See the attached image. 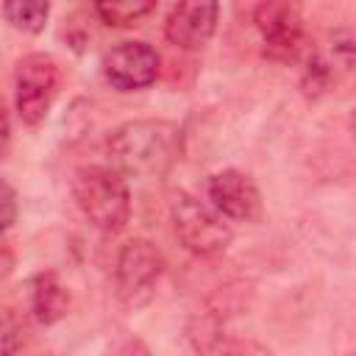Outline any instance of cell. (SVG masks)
<instances>
[{"label":"cell","mask_w":356,"mask_h":356,"mask_svg":"<svg viewBox=\"0 0 356 356\" xmlns=\"http://www.w3.org/2000/svg\"><path fill=\"white\" fill-rule=\"evenodd\" d=\"M106 153L122 178H161L181 153V131L167 120H131L108 136Z\"/></svg>","instance_id":"cell-1"},{"label":"cell","mask_w":356,"mask_h":356,"mask_svg":"<svg viewBox=\"0 0 356 356\" xmlns=\"http://www.w3.org/2000/svg\"><path fill=\"white\" fill-rule=\"evenodd\" d=\"M72 197L81 214L100 231L117 234L131 220V192L125 178L100 164H89L75 170L72 178Z\"/></svg>","instance_id":"cell-2"},{"label":"cell","mask_w":356,"mask_h":356,"mask_svg":"<svg viewBox=\"0 0 356 356\" xmlns=\"http://www.w3.org/2000/svg\"><path fill=\"white\" fill-rule=\"evenodd\" d=\"M64 83L61 64L50 53H28L17 61L14 86H17V114L25 125L44 122Z\"/></svg>","instance_id":"cell-3"},{"label":"cell","mask_w":356,"mask_h":356,"mask_svg":"<svg viewBox=\"0 0 356 356\" xmlns=\"http://www.w3.org/2000/svg\"><path fill=\"white\" fill-rule=\"evenodd\" d=\"M170 214L178 242L195 256H217L234 236L228 220H222L214 209H209L189 192H175Z\"/></svg>","instance_id":"cell-4"},{"label":"cell","mask_w":356,"mask_h":356,"mask_svg":"<svg viewBox=\"0 0 356 356\" xmlns=\"http://www.w3.org/2000/svg\"><path fill=\"white\" fill-rule=\"evenodd\" d=\"M164 275V256L150 239H128L114 264V284L117 298L125 306H142L150 300L159 278Z\"/></svg>","instance_id":"cell-5"},{"label":"cell","mask_w":356,"mask_h":356,"mask_svg":"<svg viewBox=\"0 0 356 356\" xmlns=\"http://www.w3.org/2000/svg\"><path fill=\"white\" fill-rule=\"evenodd\" d=\"M253 22L261 33L264 56L278 64L298 61V56L306 47V31H303V14L298 3L286 0H267L253 8Z\"/></svg>","instance_id":"cell-6"},{"label":"cell","mask_w":356,"mask_h":356,"mask_svg":"<svg viewBox=\"0 0 356 356\" xmlns=\"http://www.w3.org/2000/svg\"><path fill=\"white\" fill-rule=\"evenodd\" d=\"M159 53L147 42H120L103 56V75L117 92H136L159 78Z\"/></svg>","instance_id":"cell-7"},{"label":"cell","mask_w":356,"mask_h":356,"mask_svg":"<svg viewBox=\"0 0 356 356\" xmlns=\"http://www.w3.org/2000/svg\"><path fill=\"white\" fill-rule=\"evenodd\" d=\"M211 209L231 222H256L261 217V195L242 170H220L206 184Z\"/></svg>","instance_id":"cell-8"},{"label":"cell","mask_w":356,"mask_h":356,"mask_svg":"<svg viewBox=\"0 0 356 356\" xmlns=\"http://www.w3.org/2000/svg\"><path fill=\"white\" fill-rule=\"evenodd\" d=\"M220 6L217 3H178L167 11L164 36L181 50H200L217 31Z\"/></svg>","instance_id":"cell-9"},{"label":"cell","mask_w":356,"mask_h":356,"mask_svg":"<svg viewBox=\"0 0 356 356\" xmlns=\"http://www.w3.org/2000/svg\"><path fill=\"white\" fill-rule=\"evenodd\" d=\"M31 312H33L36 323H42V325H53L70 312V289L58 278V273L44 270V273L33 275V281H31Z\"/></svg>","instance_id":"cell-10"},{"label":"cell","mask_w":356,"mask_h":356,"mask_svg":"<svg viewBox=\"0 0 356 356\" xmlns=\"http://www.w3.org/2000/svg\"><path fill=\"white\" fill-rule=\"evenodd\" d=\"M156 11L153 0H103L95 3V14L111 28H131Z\"/></svg>","instance_id":"cell-11"},{"label":"cell","mask_w":356,"mask_h":356,"mask_svg":"<svg viewBox=\"0 0 356 356\" xmlns=\"http://www.w3.org/2000/svg\"><path fill=\"white\" fill-rule=\"evenodd\" d=\"M3 14L14 28H19L25 33H39L47 25L50 3H44V0H8V3H3Z\"/></svg>","instance_id":"cell-12"},{"label":"cell","mask_w":356,"mask_h":356,"mask_svg":"<svg viewBox=\"0 0 356 356\" xmlns=\"http://www.w3.org/2000/svg\"><path fill=\"white\" fill-rule=\"evenodd\" d=\"M22 342V323L14 314V309L0 306V356H8Z\"/></svg>","instance_id":"cell-13"},{"label":"cell","mask_w":356,"mask_h":356,"mask_svg":"<svg viewBox=\"0 0 356 356\" xmlns=\"http://www.w3.org/2000/svg\"><path fill=\"white\" fill-rule=\"evenodd\" d=\"M217 356H275L270 348L253 342V339H225L222 348L217 350Z\"/></svg>","instance_id":"cell-14"},{"label":"cell","mask_w":356,"mask_h":356,"mask_svg":"<svg viewBox=\"0 0 356 356\" xmlns=\"http://www.w3.org/2000/svg\"><path fill=\"white\" fill-rule=\"evenodd\" d=\"M17 220V192L0 181V234H6Z\"/></svg>","instance_id":"cell-15"},{"label":"cell","mask_w":356,"mask_h":356,"mask_svg":"<svg viewBox=\"0 0 356 356\" xmlns=\"http://www.w3.org/2000/svg\"><path fill=\"white\" fill-rule=\"evenodd\" d=\"M8 147H11V120H8V111L0 100V161L6 159Z\"/></svg>","instance_id":"cell-16"},{"label":"cell","mask_w":356,"mask_h":356,"mask_svg":"<svg viewBox=\"0 0 356 356\" xmlns=\"http://www.w3.org/2000/svg\"><path fill=\"white\" fill-rule=\"evenodd\" d=\"M114 356H153V353H150V348H147L142 339L131 337V339H125V342L117 348V353H114Z\"/></svg>","instance_id":"cell-17"},{"label":"cell","mask_w":356,"mask_h":356,"mask_svg":"<svg viewBox=\"0 0 356 356\" xmlns=\"http://www.w3.org/2000/svg\"><path fill=\"white\" fill-rule=\"evenodd\" d=\"M14 261H17V259H14V248L0 239V281H6V278L11 275Z\"/></svg>","instance_id":"cell-18"}]
</instances>
